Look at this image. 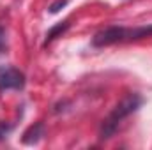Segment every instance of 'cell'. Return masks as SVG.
Wrapping results in <instances>:
<instances>
[{"mask_svg":"<svg viewBox=\"0 0 152 150\" xmlns=\"http://www.w3.org/2000/svg\"><path fill=\"white\" fill-rule=\"evenodd\" d=\"M25 87V74L12 67V66H4L0 67V92L5 90H21Z\"/></svg>","mask_w":152,"mask_h":150,"instance_id":"cell-3","label":"cell"},{"mask_svg":"<svg viewBox=\"0 0 152 150\" xmlns=\"http://www.w3.org/2000/svg\"><path fill=\"white\" fill-rule=\"evenodd\" d=\"M5 48V30L0 27V51H4Z\"/></svg>","mask_w":152,"mask_h":150,"instance_id":"cell-8","label":"cell"},{"mask_svg":"<svg viewBox=\"0 0 152 150\" xmlns=\"http://www.w3.org/2000/svg\"><path fill=\"white\" fill-rule=\"evenodd\" d=\"M66 5H67V0H57V2H53V4L50 5V12L55 14V12H58L62 7H66Z\"/></svg>","mask_w":152,"mask_h":150,"instance_id":"cell-6","label":"cell"},{"mask_svg":"<svg viewBox=\"0 0 152 150\" xmlns=\"http://www.w3.org/2000/svg\"><path fill=\"white\" fill-rule=\"evenodd\" d=\"M140 106H142V97H140L138 94H129V95H126V97L113 108V111L108 115V118L103 120V125H101V138H103V140L110 138L115 131H117L118 124H120L127 115H131L133 111H136Z\"/></svg>","mask_w":152,"mask_h":150,"instance_id":"cell-2","label":"cell"},{"mask_svg":"<svg viewBox=\"0 0 152 150\" xmlns=\"http://www.w3.org/2000/svg\"><path fill=\"white\" fill-rule=\"evenodd\" d=\"M67 28H69V21H62V23H57L55 27H51V28L48 30V34H46L44 44H48V42H51L53 39H57L58 36H62Z\"/></svg>","mask_w":152,"mask_h":150,"instance_id":"cell-5","label":"cell"},{"mask_svg":"<svg viewBox=\"0 0 152 150\" xmlns=\"http://www.w3.org/2000/svg\"><path fill=\"white\" fill-rule=\"evenodd\" d=\"M11 129H12V127H11L9 124H5V122H0V140H4V138H5V136L11 133Z\"/></svg>","mask_w":152,"mask_h":150,"instance_id":"cell-7","label":"cell"},{"mask_svg":"<svg viewBox=\"0 0 152 150\" xmlns=\"http://www.w3.org/2000/svg\"><path fill=\"white\" fill-rule=\"evenodd\" d=\"M149 36H152V23L143 25V27H136V28L108 27L94 36L92 44L94 46H108V44H115V42H122V41H136V39L149 37Z\"/></svg>","mask_w":152,"mask_h":150,"instance_id":"cell-1","label":"cell"},{"mask_svg":"<svg viewBox=\"0 0 152 150\" xmlns=\"http://www.w3.org/2000/svg\"><path fill=\"white\" fill-rule=\"evenodd\" d=\"M41 136H44V125H42L41 122H37V124L30 125V127L25 131V134H23V143H27V145L37 143L39 140H41Z\"/></svg>","mask_w":152,"mask_h":150,"instance_id":"cell-4","label":"cell"}]
</instances>
